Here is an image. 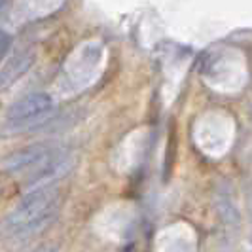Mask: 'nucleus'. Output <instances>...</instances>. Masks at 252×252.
Returning <instances> with one entry per match:
<instances>
[{
  "label": "nucleus",
  "mask_w": 252,
  "mask_h": 252,
  "mask_svg": "<svg viewBox=\"0 0 252 252\" xmlns=\"http://www.w3.org/2000/svg\"><path fill=\"white\" fill-rule=\"evenodd\" d=\"M12 42L13 40L8 32H2V31H0V63H2V59L6 57L8 50L12 48Z\"/></svg>",
  "instance_id": "obj_6"
},
{
  "label": "nucleus",
  "mask_w": 252,
  "mask_h": 252,
  "mask_svg": "<svg viewBox=\"0 0 252 252\" xmlns=\"http://www.w3.org/2000/svg\"><path fill=\"white\" fill-rule=\"evenodd\" d=\"M34 59H36V55L31 50L17 51L15 55H12L0 68V91H6L12 88L13 84H17L31 70V66L34 64Z\"/></svg>",
  "instance_id": "obj_5"
},
{
  "label": "nucleus",
  "mask_w": 252,
  "mask_h": 252,
  "mask_svg": "<svg viewBox=\"0 0 252 252\" xmlns=\"http://www.w3.org/2000/svg\"><path fill=\"white\" fill-rule=\"evenodd\" d=\"M251 241H252V239H251Z\"/></svg>",
  "instance_id": "obj_9"
},
{
  "label": "nucleus",
  "mask_w": 252,
  "mask_h": 252,
  "mask_svg": "<svg viewBox=\"0 0 252 252\" xmlns=\"http://www.w3.org/2000/svg\"><path fill=\"white\" fill-rule=\"evenodd\" d=\"M74 165V159L68 152L55 150L48 159H44L38 165L36 173L27 178V186L31 189L42 188V186H51L57 178L64 177Z\"/></svg>",
  "instance_id": "obj_3"
},
{
  "label": "nucleus",
  "mask_w": 252,
  "mask_h": 252,
  "mask_svg": "<svg viewBox=\"0 0 252 252\" xmlns=\"http://www.w3.org/2000/svg\"><path fill=\"white\" fill-rule=\"evenodd\" d=\"M4 8H6V0H0V13L4 12Z\"/></svg>",
  "instance_id": "obj_8"
},
{
  "label": "nucleus",
  "mask_w": 252,
  "mask_h": 252,
  "mask_svg": "<svg viewBox=\"0 0 252 252\" xmlns=\"http://www.w3.org/2000/svg\"><path fill=\"white\" fill-rule=\"evenodd\" d=\"M57 195H59V189H57L55 184L31 189L25 197L17 203V207L13 209L12 213L6 216V220L2 222L0 229L4 233L13 235L17 229H21L29 222H32V220H36L38 216L44 215L46 211H50L51 207H55L57 205Z\"/></svg>",
  "instance_id": "obj_2"
},
{
  "label": "nucleus",
  "mask_w": 252,
  "mask_h": 252,
  "mask_svg": "<svg viewBox=\"0 0 252 252\" xmlns=\"http://www.w3.org/2000/svg\"><path fill=\"white\" fill-rule=\"evenodd\" d=\"M55 110V102L48 93H31L15 101L6 112V122L2 127L4 135L23 133L32 127L42 126Z\"/></svg>",
  "instance_id": "obj_1"
},
{
  "label": "nucleus",
  "mask_w": 252,
  "mask_h": 252,
  "mask_svg": "<svg viewBox=\"0 0 252 252\" xmlns=\"http://www.w3.org/2000/svg\"><path fill=\"white\" fill-rule=\"evenodd\" d=\"M34 252H55V249H53V247H40V249H36Z\"/></svg>",
  "instance_id": "obj_7"
},
{
  "label": "nucleus",
  "mask_w": 252,
  "mask_h": 252,
  "mask_svg": "<svg viewBox=\"0 0 252 252\" xmlns=\"http://www.w3.org/2000/svg\"><path fill=\"white\" fill-rule=\"evenodd\" d=\"M57 148H53L50 144H44V142L31 144V146H25L21 150H15L10 156H6L0 161V169L6 173H19V171H25L29 167H38Z\"/></svg>",
  "instance_id": "obj_4"
}]
</instances>
